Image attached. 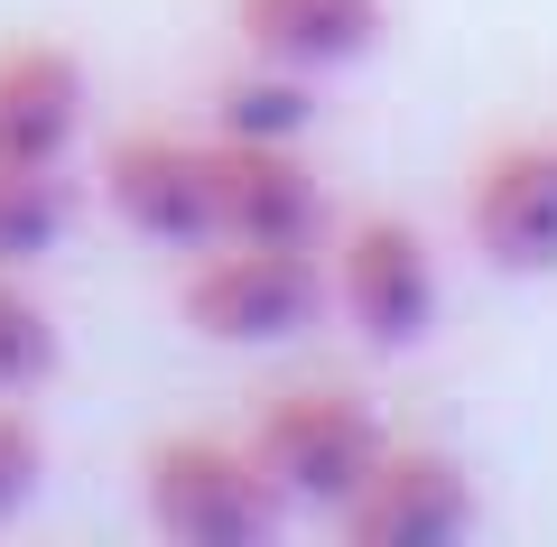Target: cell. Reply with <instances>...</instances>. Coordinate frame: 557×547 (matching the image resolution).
I'll use <instances>...</instances> for the list:
<instances>
[{
    "label": "cell",
    "mask_w": 557,
    "mask_h": 547,
    "mask_svg": "<svg viewBox=\"0 0 557 547\" xmlns=\"http://www.w3.org/2000/svg\"><path fill=\"white\" fill-rule=\"evenodd\" d=\"M325 307H335L325 251H307V241H205V251H186L177 278V315L205 344H233V352L298 344Z\"/></svg>",
    "instance_id": "1"
},
{
    "label": "cell",
    "mask_w": 557,
    "mask_h": 547,
    "mask_svg": "<svg viewBox=\"0 0 557 547\" xmlns=\"http://www.w3.org/2000/svg\"><path fill=\"white\" fill-rule=\"evenodd\" d=\"M465 241L502 278H557V139H502L474 158Z\"/></svg>",
    "instance_id": "6"
},
{
    "label": "cell",
    "mask_w": 557,
    "mask_h": 547,
    "mask_svg": "<svg viewBox=\"0 0 557 547\" xmlns=\"http://www.w3.org/2000/svg\"><path fill=\"white\" fill-rule=\"evenodd\" d=\"M57 372V315L20 288V270H0V399L38 390Z\"/></svg>",
    "instance_id": "12"
},
{
    "label": "cell",
    "mask_w": 557,
    "mask_h": 547,
    "mask_svg": "<svg viewBox=\"0 0 557 547\" xmlns=\"http://www.w3.org/2000/svg\"><path fill=\"white\" fill-rule=\"evenodd\" d=\"M214 158V241H307L325 251V186L298 139H205Z\"/></svg>",
    "instance_id": "8"
},
{
    "label": "cell",
    "mask_w": 557,
    "mask_h": 547,
    "mask_svg": "<svg viewBox=\"0 0 557 547\" xmlns=\"http://www.w3.org/2000/svg\"><path fill=\"white\" fill-rule=\"evenodd\" d=\"M381 446H391L381 409L362 390H344V381L278 390L270 409L251 418V455H260V473L278 483V501L288 510H325V520L362 492V473L381 464Z\"/></svg>",
    "instance_id": "3"
},
{
    "label": "cell",
    "mask_w": 557,
    "mask_h": 547,
    "mask_svg": "<svg viewBox=\"0 0 557 547\" xmlns=\"http://www.w3.org/2000/svg\"><path fill=\"white\" fill-rule=\"evenodd\" d=\"M102 204L149 251H205L214 241V158L186 130H121L102 149Z\"/></svg>",
    "instance_id": "5"
},
{
    "label": "cell",
    "mask_w": 557,
    "mask_h": 547,
    "mask_svg": "<svg viewBox=\"0 0 557 547\" xmlns=\"http://www.w3.org/2000/svg\"><path fill=\"white\" fill-rule=\"evenodd\" d=\"M325 288L372 352H418L437 334V251L409 214H354L325 251Z\"/></svg>",
    "instance_id": "4"
},
{
    "label": "cell",
    "mask_w": 557,
    "mask_h": 547,
    "mask_svg": "<svg viewBox=\"0 0 557 547\" xmlns=\"http://www.w3.org/2000/svg\"><path fill=\"white\" fill-rule=\"evenodd\" d=\"M139 501H149V529L177 547H270L278 520H288L251 436H168V446H149Z\"/></svg>",
    "instance_id": "2"
},
{
    "label": "cell",
    "mask_w": 557,
    "mask_h": 547,
    "mask_svg": "<svg viewBox=\"0 0 557 547\" xmlns=\"http://www.w3.org/2000/svg\"><path fill=\"white\" fill-rule=\"evenodd\" d=\"M474 520H483L474 473L446 446H399V436L381 446V464L362 473V492L335 510L344 547H456Z\"/></svg>",
    "instance_id": "7"
},
{
    "label": "cell",
    "mask_w": 557,
    "mask_h": 547,
    "mask_svg": "<svg viewBox=\"0 0 557 547\" xmlns=\"http://www.w3.org/2000/svg\"><path fill=\"white\" fill-rule=\"evenodd\" d=\"M242 57L288 75H344L391 38V0H233Z\"/></svg>",
    "instance_id": "10"
},
{
    "label": "cell",
    "mask_w": 557,
    "mask_h": 547,
    "mask_svg": "<svg viewBox=\"0 0 557 547\" xmlns=\"http://www.w3.org/2000/svg\"><path fill=\"white\" fill-rule=\"evenodd\" d=\"M84 130V65L28 38L0 47V176H57Z\"/></svg>",
    "instance_id": "9"
},
{
    "label": "cell",
    "mask_w": 557,
    "mask_h": 547,
    "mask_svg": "<svg viewBox=\"0 0 557 547\" xmlns=\"http://www.w3.org/2000/svg\"><path fill=\"white\" fill-rule=\"evenodd\" d=\"M214 121L233 139H307V121H317V75H288V65L251 57L242 75H223Z\"/></svg>",
    "instance_id": "11"
},
{
    "label": "cell",
    "mask_w": 557,
    "mask_h": 547,
    "mask_svg": "<svg viewBox=\"0 0 557 547\" xmlns=\"http://www.w3.org/2000/svg\"><path fill=\"white\" fill-rule=\"evenodd\" d=\"M38 473H47V436L0 399V520H20L38 501Z\"/></svg>",
    "instance_id": "14"
},
{
    "label": "cell",
    "mask_w": 557,
    "mask_h": 547,
    "mask_svg": "<svg viewBox=\"0 0 557 547\" xmlns=\"http://www.w3.org/2000/svg\"><path fill=\"white\" fill-rule=\"evenodd\" d=\"M65 233V186L57 176H0V270H38Z\"/></svg>",
    "instance_id": "13"
}]
</instances>
